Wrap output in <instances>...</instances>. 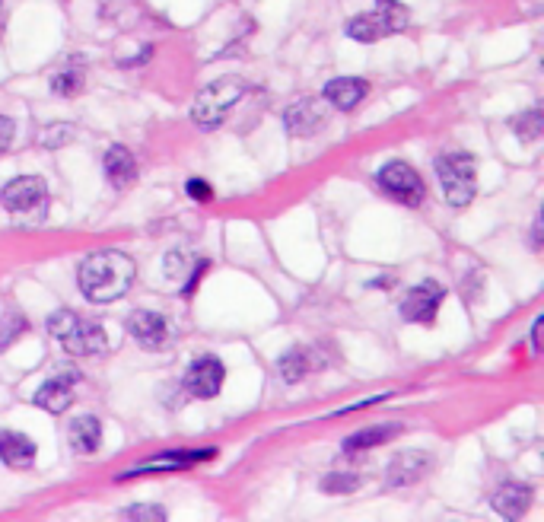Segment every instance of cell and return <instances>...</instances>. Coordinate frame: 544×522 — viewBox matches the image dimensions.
<instances>
[{
	"label": "cell",
	"mask_w": 544,
	"mask_h": 522,
	"mask_svg": "<svg viewBox=\"0 0 544 522\" xmlns=\"http://www.w3.org/2000/svg\"><path fill=\"white\" fill-rule=\"evenodd\" d=\"M137 277L134 258L118 249H102L80 261L77 284L90 303H115L131 290Z\"/></svg>",
	"instance_id": "1"
},
{
	"label": "cell",
	"mask_w": 544,
	"mask_h": 522,
	"mask_svg": "<svg viewBox=\"0 0 544 522\" xmlns=\"http://www.w3.org/2000/svg\"><path fill=\"white\" fill-rule=\"evenodd\" d=\"M48 335L74 357H96V354H105V347H109V338H105V328L99 322L83 319L70 309L51 312Z\"/></svg>",
	"instance_id": "2"
},
{
	"label": "cell",
	"mask_w": 544,
	"mask_h": 522,
	"mask_svg": "<svg viewBox=\"0 0 544 522\" xmlns=\"http://www.w3.org/2000/svg\"><path fill=\"white\" fill-rule=\"evenodd\" d=\"M249 93V83L242 77H220L214 83H207L204 90L198 93L195 99V109H191V118H195V125L204 128V131H214L220 128L226 115L233 112L236 102Z\"/></svg>",
	"instance_id": "3"
},
{
	"label": "cell",
	"mask_w": 544,
	"mask_h": 522,
	"mask_svg": "<svg viewBox=\"0 0 544 522\" xmlns=\"http://www.w3.org/2000/svg\"><path fill=\"white\" fill-rule=\"evenodd\" d=\"M443 195L452 207H468L478 195V166L471 153H446L436 160Z\"/></svg>",
	"instance_id": "4"
},
{
	"label": "cell",
	"mask_w": 544,
	"mask_h": 522,
	"mask_svg": "<svg viewBox=\"0 0 544 522\" xmlns=\"http://www.w3.org/2000/svg\"><path fill=\"white\" fill-rule=\"evenodd\" d=\"M408 23H411V13L405 4H398V0H376V13L354 16V20L347 23V36L354 42L373 45L385 36H392V32H401Z\"/></svg>",
	"instance_id": "5"
},
{
	"label": "cell",
	"mask_w": 544,
	"mask_h": 522,
	"mask_svg": "<svg viewBox=\"0 0 544 522\" xmlns=\"http://www.w3.org/2000/svg\"><path fill=\"white\" fill-rule=\"evenodd\" d=\"M376 182L382 188V195H389L392 201L405 204V207H420V204H424V198H427L424 179L417 176V169H411L408 163H401V160L385 163L376 172Z\"/></svg>",
	"instance_id": "6"
},
{
	"label": "cell",
	"mask_w": 544,
	"mask_h": 522,
	"mask_svg": "<svg viewBox=\"0 0 544 522\" xmlns=\"http://www.w3.org/2000/svg\"><path fill=\"white\" fill-rule=\"evenodd\" d=\"M0 204H4L7 214H16V217H42L48 207V188L35 176L10 179L4 191H0Z\"/></svg>",
	"instance_id": "7"
},
{
	"label": "cell",
	"mask_w": 544,
	"mask_h": 522,
	"mask_svg": "<svg viewBox=\"0 0 544 522\" xmlns=\"http://www.w3.org/2000/svg\"><path fill=\"white\" fill-rule=\"evenodd\" d=\"M80 370H61L58 376H51L45 379L39 392H35L32 402L39 405L42 411L48 414H64L70 405H74V398H77V382H80Z\"/></svg>",
	"instance_id": "8"
},
{
	"label": "cell",
	"mask_w": 544,
	"mask_h": 522,
	"mask_svg": "<svg viewBox=\"0 0 544 522\" xmlns=\"http://www.w3.org/2000/svg\"><path fill=\"white\" fill-rule=\"evenodd\" d=\"M443 300H446V290L436 281L417 284L414 290H408V297L401 300V319H405V322H420V325H433Z\"/></svg>",
	"instance_id": "9"
},
{
	"label": "cell",
	"mask_w": 544,
	"mask_h": 522,
	"mask_svg": "<svg viewBox=\"0 0 544 522\" xmlns=\"http://www.w3.org/2000/svg\"><path fill=\"white\" fill-rule=\"evenodd\" d=\"M328 125V102L325 99H300L287 106L284 112V128L290 131V137H312L315 131H322Z\"/></svg>",
	"instance_id": "10"
},
{
	"label": "cell",
	"mask_w": 544,
	"mask_h": 522,
	"mask_svg": "<svg viewBox=\"0 0 544 522\" xmlns=\"http://www.w3.org/2000/svg\"><path fill=\"white\" fill-rule=\"evenodd\" d=\"M223 379H226V367H223V360L217 357H198L195 363L188 367L185 373V392L188 395H195V398H217L220 389H223Z\"/></svg>",
	"instance_id": "11"
},
{
	"label": "cell",
	"mask_w": 544,
	"mask_h": 522,
	"mask_svg": "<svg viewBox=\"0 0 544 522\" xmlns=\"http://www.w3.org/2000/svg\"><path fill=\"white\" fill-rule=\"evenodd\" d=\"M207 459H217V449H172V452H163V456H156L144 465H134L131 472L118 475V481L125 478H137V475H156V472H185V468L198 465V462H207Z\"/></svg>",
	"instance_id": "12"
},
{
	"label": "cell",
	"mask_w": 544,
	"mask_h": 522,
	"mask_svg": "<svg viewBox=\"0 0 544 522\" xmlns=\"http://www.w3.org/2000/svg\"><path fill=\"white\" fill-rule=\"evenodd\" d=\"M128 335L144 347V351H163L169 344V322L160 312L137 309L128 316Z\"/></svg>",
	"instance_id": "13"
},
{
	"label": "cell",
	"mask_w": 544,
	"mask_h": 522,
	"mask_svg": "<svg viewBox=\"0 0 544 522\" xmlns=\"http://www.w3.org/2000/svg\"><path fill=\"white\" fill-rule=\"evenodd\" d=\"M433 459L427 456V452H398V456H392L389 462V472H385V487H408V484H417L420 478H424L430 472Z\"/></svg>",
	"instance_id": "14"
},
{
	"label": "cell",
	"mask_w": 544,
	"mask_h": 522,
	"mask_svg": "<svg viewBox=\"0 0 544 522\" xmlns=\"http://www.w3.org/2000/svg\"><path fill=\"white\" fill-rule=\"evenodd\" d=\"M325 367V357L315 351V347H306V344H296V347H290V351L277 360V370H280V376H284V382H303L309 373H315V370H322Z\"/></svg>",
	"instance_id": "15"
},
{
	"label": "cell",
	"mask_w": 544,
	"mask_h": 522,
	"mask_svg": "<svg viewBox=\"0 0 544 522\" xmlns=\"http://www.w3.org/2000/svg\"><path fill=\"white\" fill-rule=\"evenodd\" d=\"M490 503H494V510L503 519H519L532 507V487L519 484V481H506V484L497 487V494L490 497Z\"/></svg>",
	"instance_id": "16"
},
{
	"label": "cell",
	"mask_w": 544,
	"mask_h": 522,
	"mask_svg": "<svg viewBox=\"0 0 544 522\" xmlns=\"http://www.w3.org/2000/svg\"><path fill=\"white\" fill-rule=\"evenodd\" d=\"M366 93H370V83L360 80V77H338V80H331L325 86V102L328 106H335L341 112H350V109H357L360 102L366 99Z\"/></svg>",
	"instance_id": "17"
},
{
	"label": "cell",
	"mask_w": 544,
	"mask_h": 522,
	"mask_svg": "<svg viewBox=\"0 0 544 522\" xmlns=\"http://www.w3.org/2000/svg\"><path fill=\"white\" fill-rule=\"evenodd\" d=\"M0 462L10 465V468H32L35 462V443L20 430H10L4 427L0 430Z\"/></svg>",
	"instance_id": "18"
},
{
	"label": "cell",
	"mask_w": 544,
	"mask_h": 522,
	"mask_svg": "<svg viewBox=\"0 0 544 522\" xmlns=\"http://www.w3.org/2000/svg\"><path fill=\"white\" fill-rule=\"evenodd\" d=\"M67 440H70V449L77 452V456H93L102 443V424L96 414H83V417H74L70 421V430H67Z\"/></svg>",
	"instance_id": "19"
},
{
	"label": "cell",
	"mask_w": 544,
	"mask_h": 522,
	"mask_svg": "<svg viewBox=\"0 0 544 522\" xmlns=\"http://www.w3.org/2000/svg\"><path fill=\"white\" fill-rule=\"evenodd\" d=\"M102 166H105V176H109V182L115 188H128V185L137 182V160L131 156L128 147H121V144L109 147V150H105Z\"/></svg>",
	"instance_id": "20"
},
{
	"label": "cell",
	"mask_w": 544,
	"mask_h": 522,
	"mask_svg": "<svg viewBox=\"0 0 544 522\" xmlns=\"http://www.w3.org/2000/svg\"><path fill=\"white\" fill-rule=\"evenodd\" d=\"M401 424H376V427H366L360 433H354V437L344 440V452L347 456H354V452H363V449H376L382 443H392L395 437H401Z\"/></svg>",
	"instance_id": "21"
},
{
	"label": "cell",
	"mask_w": 544,
	"mask_h": 522,
	"mask_svg": "<svg viewBox=\"0 0 544 522\" xmlns=\"http://www.w3.org/2000/svg\"><path fill=\"white\" fill-rule=\"evenodd\" d=\"M80 90H83V71H80V58H70V64L64 67V71L51 77V93H55V96H64V99H70V96H77Z\"/></svg>",
	"instance_id": "22"
},
{
	"label": "cell",
	"mask_w": 544,
	"mask_h": 522,
	"mask_svg": "<svg viewBox=\"0 0 544 522\" xmlns=\"http://www.w3.org/2000/svg\"><path fill=\"white\" fill-rule=\"evenodd\" d=\"M510 125L522 141H538V137L544 134V109L532 106L529 112H519V118H513Z\"/></svg>",
	"instance_id": "23"
},
{
	"label": "cell",
	"mask_w": 544,
	"mask_h": 522,
	"mask_svg": "<svg viewBox=\"0 0 544 522\" xmlns=\"http://www.w3.org/2000/svg\"><path fill=\"white\" fill-rule=\"evenodd\" d=\"M26 328H29V322H26L23 312L20 309H7L4 319H0V354H4L7 347L26 332Z\"/></svg>",
	"instance_id": "24"
},
{
	"label": "cell",
	"mask_w": 544,
	"mask_h": 522,
	"mask_svg": "<svg viewBox=\"0 0 544 522\" xmlns=\"http://www.w3.org/2000/svg\"><path fill=\"white\" fill-rule=\"evenodd\" d=\"M363 484L360 475H350V472H331L322 478V491L325 494H354L357 487Z\"/></svg>",
	"instance_id": "25"
},
{
	"label": "cell",
	"mask_w": 544,
	"mask_h": 522,
	"mask_svg": "<svg viewBox=\"0 0 544 522\" xmlns=\"http://www.w3.org/2000/svg\"><path fill=\"white\" fill-rule=\"evenodd\" d=\"M74 141V128L70 125H51V128H45L42 131V147H64V144H70Z\"/></svg>",
	"instance_id": "26"
},
{
	"label": "cell",
	"mask_w": 544,
	"mask_h": 522,
	"mask_svg": "<svg viewBox=\"0 0 544 522\" xmlns=\"http://www.w3.org/2000/svg\"><path fill=\"white\" fill-rule=\"evenodd\" d=\"M128 519H147V522H160L166 519V507H160V503H134V507L125 510Z\"/></svg>",
	"instance_id": "27"
},
{
	"label": "cell",
	"mask_w": 544,
	"mask_h": 522,
	"mask_svg": "<svg viewBox=\"0 0 544 522\" xmlns=\"http://www.w3.org/2000/svg\"><path fill=\"white\" fill-rule=\"evenodd\" d=\"M185 195L204 204V201H210V198H214V188H210V185H207L204 179H188V182H185Z\"/></svg>",
	"instance_id": "28"
},
{
	"label": "cell",
	"mask_w": 544,
	"mask_h": 522,
	"mask_svg": "<svg viewBox=\"0 0 544 522\" xmlns=\"http://www.w3.org/2000/svg\"><path fill=\"white\" fill-rule=\"evenodd\" d=\"M13 134H16V125L7 115H0V153H7L13 147Z\"/></svg>",
	"instance_id": "29"
},
{
	"label": "cell",
	"mask_w": 544,
	"mask_h": 522,
	"mask_svg": "<svg viewBox=\"0 0 544 522\" xmlns=\"http://www.w3.org/2000/svg\"><path fill=\"white\" fill-rule=\"evenodd\" d=\"M207 271V261H198V265H195V274H191L188 277V284H185V297H191V293H195V287H198V281H201V274Z\"/></svg>",
	"instance_id": "30"
},
{
	"label": "cell",
	"mask_w": 544,
	"mask_h": 522,
	"mask_svg": "<svg viewBox=\"0 0 544 522\" xmlns=\"http://www.w3.org/2000/svg\"><path fill=\"white\" fill-rule=\"evenodd\" d=\"M370 287H376V290H379V287H395V274H385V277H376V281H373Z\"/></svg>",
	"instance_id": "31"
},
{
	"label": "cell",
	"mask_w": 544,
	"mask_h": 522,
	"mask_svg": "<svg viewBox=\"0 0 544 522\" xmlns=\"http://www.w3.org/2000/svg\"><path fill=\"white\" fill-rule=\"evenodd\" d=\"M538 332H541V319L532 325V351H535V354H541V341H538Z\"/></svg>",
	"instance_id": "32"
},
{
	"label": "cell",
	"mask_w": 544,
	"mask_h": 522,
	"mask_svg": "<svg viewBox=\"0 0 544 522\" xmlns=\"http://www.w3.org/2000/svg\"><path fill=\"white\" fill-rule=\"evenodd\" d=\"M4 23H7V10H4V0H0V29H4Z\"/></svg>",
	"instance_id": "33"
}]
</instances>
